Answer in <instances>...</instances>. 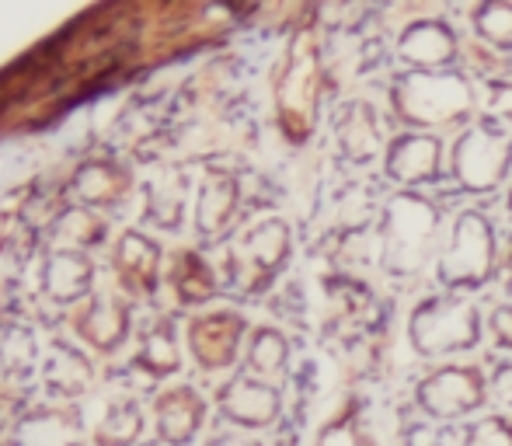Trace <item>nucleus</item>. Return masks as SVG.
<instances>
[{"label": "nucleus", "instance_id": "obj_32", "mask_svg": "<svg viewBox=\"0 0 512 446\" xmlns=\"http://www.w3.org/2000/svg\"><path fill=\"white\" fill-rule=\"evenodd\" d=\"M492 335L499 345H506V349H512V307H495L492 311Z\"/></svg>", "mask_w": 512, "mask_h": 446}, {"label": "nucleus", "instance_id": "obj_23", "mask_svg": "<svg viewBox=\"0 0 512 446\" xmlns=\"http://www.w3.org/2000/svg\"><path fill=\"white\" fill-rule=\"evenodd\" d=\"M46 237L53 244H60V248L88 251L105 241L108 227L102 217H95V213L88 210V206H67V210H60L53 220H49Z\"/></svg>", "mask_w": 512, "mask_h": 446}, {"label": "nucleus", "instance_id": "obj_22", "mask_svg": "<svg viewBox=\"0 0 512 446\" xmlns=\"http://www.w3.org/2000/svg\"><path fill=\"white\" fill-rule=\"evenodd\" d=\"M178 366H182V352H178L175 318H157L154 328L143 335L140 352H136V359H133V370L150 380H161V377L178 373Z\"/></svg>", "mask_w": 512, "mask_h": 446}, {"label": "nucleus", "instance_id": "obj_17", "mask_svg": "<svg viewBox=\"0 0 512 446\" xmlns=\"http://www.w3.org/2000/svg\"><path fill=\"white\" fill-rule=\"evenodd\" d=\"M84 422L74 408H32L11 433V446H81Z\"/></svg>", "mask_w": 512, "mask_h": 446}, {"label": "nucleus", "instance_id": "obj_10", "mask_svg": "<svg viewBox=\"0 0 512 446\" xmlns=\"http://www.w3.org/2000/svg\"><path fill=\"white\" fill-rule=\"evenodd\" d=\"M244 338V318L234 311L203 314L189 325V349L203 370H223L234 363Z\"/></svg>", "mask_w": 512, "mask_h": 446}, {"label": "nucleus", "instance_id": "obj_15", "mask_svg": "<svg viewBox=\"0 0 512 446\" xmlns=\"http://www.w3.org/2000/svg\"><path fill=\"white\" fill-rule=\"evenodd\" d=\"M133 185H136L133 171L122 168V164L88 161L77 168L70 189H74V196L81 199L88 210H115V206H122L133 196Z\"/></svg>", "mask_w": 512, "mask_h": 446}, {"label": "nucleus", "instance_id": "obj_28", "mask_svg": "<svg viewBox=\"0 0 512 446\" xmlns=\"http://www.w3.org/2000/svg\"><path fill=\"white\" fill-rule=\"evenodd\" d=\"M286 359H290V345L286 338L276 332V328H258L251 335L248 345V366H251V377L258 380H272L286 370Z\"/></svg>", "mask_w": 512, "mask_h": 446}, {"label": "nucleus", "instance_id": "obj_29", "mask_svg": "<svg viewBox=\"0 0 512 446\" xmlns=\"http://www.w3.org/2000/svg\"><path fill=\"white\" fill-rule=\"evenodd\" d=\"M474 32L488 39L499 49H512V4L506 0H492L474 11Z\"/></svg>", "mask_w": 512, "mask_h": 446}, {"label": "nucleus", "instance_id": "obj_34", "mask_svg": "<svg viewBox=\"0 0 512 446\" xmlns=\"http://www.w3.org/2000/svg\"><path fill=\"white\" fill-rule=\"evenodd\" d=\"M492 387H495V398H499L502 405H512V363H506V366H499V370H495Z\"/></svg>", "mask_w": 512, "mask_h": 446}, {"label": "nucleus", "instance_id": "obj_19", "mask_svg": "<svg viewBox=\"0 0 512 446\" xmlns=\"http://www.w3.org/2000/svg\"><path fill=\"white\" fill-rule=\"evenodd\" d=\"M439 157H443V143L436 136L405 133L387 150V175L405 185L432 182L439 175Z\"/></svg>", "mask_w": 512, "mask_h": 446}, {"label": "nucleus", "instance_id": "obj_31", "mask_svg": "<svg viewBox=\"0 0 512 446\" xmlns=\"http://www.w3.org/2000/svg\"><path fill=\"white\" fill-rule=\"evenodd\" d=\"M464 446H512V426L499 415L492 419H481L478 426H471Z\"/></svg>", "mask_w": 512, "mask_h": 446}, {"label": "nucleus", "instance_id": "obj_7", "mask_svg": "<svg viewBox=\"0 0 512 446\" xmlns=\"http://www.w3.org/2000/svg\"><path fill=\"white\" fill-rule=\"evenodd\" d=\"M512 161V143L492 126H474L453 143L450 168L467 192H488L506 178Z\"/></svg>", "mask_w": 512, "mask_h": 446}, {"label": "nucleus", "instance_id": "obj_9", "mask_svg": "<svg viewBox=\"0 0 512 446\" xmlns=\"http://www.w3.org/2000/svg\"><path fill=\"white\" fill-rule=\"evenodd\" d=\"M220 412L227 422L234 426H244V429H262V426H272L283 408L279 401V391L272 384L258 377H234L230 384L220 387Z\"/></svg>", "mask_w": 512, "mask_h": 446}, {"label": "nucleus", "instance_id": "obj_3", "mask_svg": "<svg viewBox=\"0 0 512 446\" xmlns=\"http://www.w3.org/2000/svg\"><path fill=\"white\" fill-rule=\"evenodd\" d=\"M290 258V227L283 220H262L241 234L227 255V276L237 290L258 293L279 276Z\"/></svg>", "mask_w": 512, "mask_h": 446}, {"label": "nucleus", "instance_id": "obj_12", "mask_svg": "<svg viewBox=\"0 0 512 446\" xmlns=\"http://www.w3.org/2000/svg\"><path fill=\"white\" fill-rule=\"evenodd\" d=\"M112 265L119 272V283L133 297H150L157 290V276H161V244L140 230H129L115 244Z\"/></svg>", "mask_w": 512, "mask_h": 446}, {"label": "nucleus", "instance_id": "obj_36", "mask_svg": "<svg viewBox=\"0 0 512 446\" xmlns=\"http://www.w3.org/2000/svg\"><path fill=\"white\" fill-rule=\"evenodd\" d=\"M509 290H512V255H509Z\"/></svg>", "mask_w": 512, "mask_h": 446}, {"label": "nucleus", "instance_id": "obj_24", "mask_svg": "<svg viewBox=\"0 0 512 446\" xmlns=\"http://www.w3.org/2000/svg\"><path fill=\"white\" fill-rule=\"evenodd\" d=\"M143 436V412L133 398L115 394L95 426V446H136Z\"/></svg>", "mask_w": 512, "mask_h": 446}, {"label": "nucleus", "instance_id": "obj_11", "mask_svg": "<svg viewBox=\"0 0 512 446\" xmlns=\"http://www.w3.org/2000/svg\"><path fill=\"white\" fill-rule=\"evenodd\" d=\"M129 325H133V311L122 297L112 293H95L88 304L77 307L74 314V332L98 352H115L129 338Z\"/></svg>", "mask_w": 512, "mask_h": 446}, {"label": "nucleus", "instance_id": "obj_25", "mask_svg": "<svg viewBox=\"0 0 512 446\" xmlns=\"http://www.w3.org/2000/svg\"><path fill=\"white\" fill-rule=\"evenodd\" d=\"M39 359V342L35 332L21 321H4L0 325V377L25 380Z\"/></svg>", "mask_w": 512, "mask_h": 446}, {"label": "nucleus", "instance_id": "obj_2", "mask_svg": "<svg viewBox=\"0 0 512 446\" xmlns=\"http://www.w3.org/2000/svg\"><path fill=\"white\" fill-rule=\"evenodd\" d=\"M436 230H439V217L432 203H425V199H418V196L394 199V203L387 206V230H384L387 272H394V276H411V272L422 269Z\"/></svg>", "mask_w": 512, "mask_h": 446}, {"label": "nucleus", "instance_id": "obj_8", "mask_svg": "<svg viewBox=\"0 0 512 446\" xmlns=\"http://www.w3.org/2000/svg\"><path fill=\"white\" fill-rule=\"evenodd\" d=\"M485 401V373L478 366H443L418 384V405L432 419H457Z\"/></svg>", "mask_w": 512, "mask_h": 446}, {"label": "nucleus", "instance_id": "obj_14", "mask_svg": "<svg viewBox=\"0 0 512 446\" xmlns=\"http://www.w3.org/2000/svg\"><path fill=\"white\" fill-rule=\"evenodd\" d=\"M42 384H46L49 398H81L95 384V366L67 338H53L46 349V359H42Z\"/></svg>", "mask_w": 512, "mask_h": 446}, {"label": "nucleus", "instance_id": "obj_26", "mask_svg": "<svg viewBox=\"0 0 512 446\" xmlns=\"http://www.w3.org/2000/svg\"><path fill=\"white\" fill-rule=\"evenodd\" d=\"M338 147L345 150L349 161H366L377 150V119L373 109L363 102H352L349 109L338 115Z\"/></svg>", "mask_w": 512, "mask_h": 446}, {"label": "nucleus", "instance_id": "obj_1", "mask_svg": "<svg viewBox=\"0 0 512 446\" xmlns=\"http://www.w3.org/2000/svg\"><path fill=\"white\" fill-rule=\"evenodd\" d=\"M394 112L411 126H446L474 105L471 84L453 74H408L394 84Z\"/></svg>", "mask_w": 512, "mask_h": 446}, {"label": "nucleus", "instance_id": "obj_4", "mask_svg": "<svg viewBox=\"0 0 512 446\" xmlns=\"http://www.w3.org/2000/svg\"><path fill=\"white\" fill-rule=\"evenodd\" d=\"M276 95L283 133L293 143H304L307 133L314 129V109L317 95H321V63H317V46L307 32L297 35V42H293L290 63H286V74L279 81Z\"/></svg>", "mask_w": 512, "mask_h": 446}, {"label": "nucleus", "instance_id": "obj_30", "mask_svg": "<svg viewBox=\"0 0 512 446\" xmlns=\"http://www.w3.org/2000/svg\"><path fill=\"white\" fill-rule=\"evenodd\" d=\"M317 446H373V443L359 433V426H356L352 415H338L335 422H328V426L321 429Z\"/></svg>", "mask_w": 512, "mask_h": 446}, {"label": "nucleus", "instance_id": "obj_21", "mask_svg": "<svg viewBox=\"0 0 512 446\" xmlns=\"http://www.w3.org/2000/svg\"><path fill=\"white\" fill-rule=\"evenodd\" d=\"M189 185V175L178 168H164L161 175L150 178L143 220L157 223L164 230H175L185 217V206H189Z\"/></svg>", "mask_w": 512, "mask_h": 446}, {"label": "nucleus", "instance_id": "obj_18", "mask_svg": "<svg viewBox=\"0 0 512 446\" xmlns=\"http://www.w3.org/2000/svg\"><path fill=\"white\" fill-rule=\"evenodd\" d=\"M237 206H241V185L230 171L209 168L196 203V230L203 237H223L230 230Z\"/></svg>", "mask_w": 512, "mask_h": 446}, {"label": "nucleus", "instance_id": "obj_33", "mask_svg": "<svg viewBox=\"0 0 512 446\" xmlns=\"http://www.w3.org/2000/svg\"><path fill=\"white\" fill-rule=\"evenodd\" d=\"M488 109L506 115L512 122V84H492L488 88Z\"/></svg>", "mask_w": 512, "mask_h": 446}, {"label": "nucleus", "instance_id": "obj_20", "mask_svg": "<svg viewBox=\"0 0 512 446\" xmlns=\"http://www.w3.org/2000/svg\"><path fill=\"white\" fill-rule=\"evenodd\" d=\"M453 53H457V35H453L450 25H443V21H415L398 39V56L405 63L422 67V74L450 63Z\"/></svg>", "mask_w": 512, "mask_h": 446}, {"label": "nucleus", "instance_id": "obj_6", "mask_svg": "<svg viewBox=\"0 0 512 446\" xmlns=\"http://www.w3.org/2000/svg\"><path fill=\"white\" fill-rule=\"evenodd\" d=\"M495 269V234L481 213H460L453 241L439 258V279L446 286H481Z\"/></svg>", "mask_w": 512, "mask_h": 446}, {"label": "nucleus", "instance_id": "obj_27", "mask_svg": "<svg viewBox=\"0 0 512 446\" xmlns=\"http://www.w3.org/2000/svg\"><path fill=\"white\" fill-rule=\"evenodd\" d=\"M171 286H175L182 304H203V300H209L216 293V276L203 255L182 251V255L175 258V269H171Z\"/></svg>", "mask_w": 512, "mask_h": 446}, {"label": "nucleus", "instance_id": "obj_37", "mask_svg": "<svg viewBox=\"0 0 512 446\" xmlns=\"http://www.w3.org/2000/svg\"><path fill=\"white\" fill-rule=\"evenodd\" d=\"M509 213H512V189H509Z\"/></svg>", "mask_w": 512, "mask_h": 446}, {"label": "nucleus", "instance_id": "obj_5", "mask_svg": "<svg viewBox=\"0 0 512 446\" xmlns=\"http://www.w3.org/2000/svg\"><path fill=\"white\" fill-rule=\"evenodd\" d=\"M481 335V318L464 300H425L411 314V345L422 356L471 349Z\"/></svg>", "mask_w": 512, "mask_h": 446}, {"label": "nucleus", "instance_id": "obj_16", "mask_svg": "<svg viewBox=\"0 0 512 446\" xmlns=\"http://www.w3.org/2000/svg\"><path fill=\"white\" fill-rule=\"evenodd\" d=\"M157 415V440L168 446H189L203 429L206 401L196 394V387H171L154 401Z\"/></svg>", "mask_w": 512, "mask_h": 446}, {"label": "nucleus", "instance_id": "obj_35", "mask_svg": "<svg viewBox=\"0 0 512 446\" xmlns=\"http://www.w3.org/2000/svg\"><path fill=\"white\" fill-rule=\"evenodd\" d=\"M209 446H258V443L241 440V436H213V440H209Z\"/></svg>", "mask_w": 512, "mask_h": 446}, {"label": "nucleus", "instance_id": "obj_13", "mask_svg": "<svg viewBox=\"0 0 512 446\" xmlns=\"http://www.w3.org/2000/svg\"><path fill=\"white\" fill-rule=\"evenodd\" d=\"M91 283H95V265L88 251L56 248L42 262V290L53 304H81L91 297Z\"/></svg>", "mask_w": 512, "mask_h": 446}]
</instances>
